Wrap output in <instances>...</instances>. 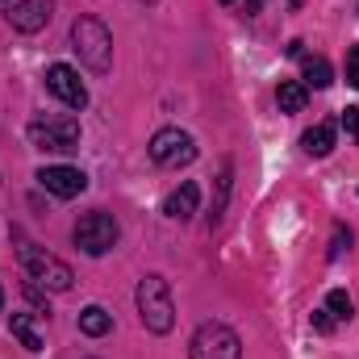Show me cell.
<instances>
[{"instance_id": "6da1fadb", "label": "cell", "mask_w": 359, "mask_h": 359, "mask_svg": "<svg viewBox=\"0 0 359 359\" xmlns=\"http://www.w3.org/2000/svg\"><path fill=\"white\" fill-rule=\"evenodd\" d=\"M138 318L151 334H168L176 326V301L163 276H142L138 284Z\"/></svg>"}, {"instance_id": "7a4b0ae2", "label": "cell", "mask_w": 359, "mask_h": 359, "mask_svg": "<svg viewBox=\"0 0 359 359\" xmlns=\"http://www.w3.org/2000/svg\"><path fill=\"white\" fill-rule=\"evenodd\" d=\"M72 46H76V55H80V63L96 72V76H104L109 67H113V34L96 21V17H80L76 25H72Z\"/></svg>"}, {"instance_id": "3957f363", "label": "cell", "mask_w": 359, "mask_h": 359, "mask_svg": "<svg viewBox=\"0 0 359 359\" xmlns=\"http://www.w3.org/2000/svg\"><path fill=\"white\" fill-rule=\"evenodd\" d=\"M17 255H21V268L29 271V280L38 284V288H46V292H67L72 288V268L59 259V255H50V251H42L38 243H25L21 238V247H17Z\"/></svg>"}, {"instance_id": "277c9868", "label": "cell", "mask_w": 359, "mask_h": 359, "mask_svg": "<svg viewBox=\"0 0 359 359\" xmlns=\"http://www.w3.org/2000/svg\"><path fill=\"white\" fill-rule=\"evenodd\" d=\"M25 134L38 151H55V155L80 151V121L76 117H34Z\"/></svg>"}, {"instance_id": "5b68a950", "label": "cell", "mask_w": 359, "mask_h": 359, "mask_svg": "<svg viewBox=\"0 0 359 359\" xmlns=\"http://www.w3.org/2000/svg\"><path fill=\"white\" fill-rule=\"evenodd\" d=\"M72 238H76V247H80L84 255H109V251L117 247V238H121V226H117V217L92 209V213H84V217L76 222Z\"/></svg>"}, {"instance_id": "8992f818", "label": "cell", "mask_w": 359, "mask_h": 359, "mask_svg": "<svg viewBox=\"0 0 359 359\" xmlns=\"http://www.w3.org/2000/svg\"><path fill=\"white\" fill-rule=\"evenodd\" d=\"M188 355L192 359H243V343L230 326L222 322H201L196 334L188 339Z\"/></svg>"}, {"instance_id": "52a82bcc", "label": "cell", "mask_w": 359, "mask_h": 359, "mask_svg": "<svg viewBox=\"0 0 359 359\" xmlns=\"http://www.w3.org/2000/svg\"><path fill=\"white\" fill-rule=\"evenodd\" d=\"M151 159H155L159 168H184V163L196 159V142H192L188 130L168 126V130H159V134L151 138Z\"/></svg>"}, {"instance_id": "ba28073f", "label": "cell", "mask_w": 359, "mask_h": 359, "mask_svg": "<svg viewBox=\"0 0 359 359\" xmlns=\"http://www.w3.org/2000/svg\"><path fill=\"white\" fill-rule=\"evenodd\" d=\"M46 88L55 92L67 109H84V104H88V88H84L80 72L67 67V63H50V67H46Z\"/></svg>"}, {"instance_id": "9c48e42d", "label": "cell", "mask_w": 359, "mask_h": 359, "mask_svg": "<svg viewBox=\"0 0 359 359\" xmlns=\"http://www.w3.org/2000/svg\"><path fill=\"white\" fill-rule=\"evenodd\" d=\"M38 184L46 188V192H55V196H63V201H72V196H80L84 188H88V176L80 172V168H42L38 172Z\"/></svg>"}, {"instance_id": "30bf717a", "label": "cell", "mask_w": 359, "mask_h": 359, "mask_svg": "<svg viewBox=\"0 0 359 359\" xmlns=\"http://www.w3.org/2000/svg\"><path fill=\"white\" fill-rule=\"evenodd\" d=\"M50 13H55L50 0H17L13 13H8V21H13L17 34H38V29H46Z\"/></svg>"}, {"instance_id": "8fae6325", "label": "cell", "mask_w": 359, "mask_h": 359, "mask_svg": "<svg viewBox=\"0 0 359 359\" xmlns=\"http://www.w3.org/2000/svg\"><path fill=\"white\" fill-rule=\"evenodd\" d=\"M196 201H201V188L192 184V180H184L180 188L168 192V201H163V213L172 217V222H188L192 213H196Z\"/></svg>"}, {"instance_id": "7c38bea8", "label": "cell", "mask_w": 359, "mask_h": 359, "mask_svg": "<svg viewBox=\"0 0 359 359\" xmlns=\"http://www.w3.org/2000/svg\"><path fill=\"white\" fill-rule=\"evenodd\" d=\"M301 147H305V155H313V159H326V155L334 151V121H318L313 130H305Z\"/></svg>"}, {"instance_id": "4fadbf2b", "label": "cell", "mask_w": 359, "mask_h": 359, "mask_svg": "<svg viewBox=\"0 0 359 359\" xmlns=\"http://www.w3.org/2000/svg\"><path fill=\"white\" fill-rule=\"evenodd\" d=\"M8 330H13V339H17L25 351H42V334H38V326L29 322V313H13V318H8Z\"/></svg>"}, {"instance_id": "5bb4252c", "label": "cell", "mask_w": 359, "mask_h": 359, "mask_svg": "<svg viewBox=\"0 0 359 359\" xmlns=\"http://www.w3.org/2000/svg\"><path fill=\"white\" fill-rule=\"evenodd\" d=\"M301 67H305V88H330L334 72H330V63H326L322 55H305Z\"/></svg>"}, {"instance_id": "9a60e30c", "label": "cell", "mask_w": 359, "mask_h": 359, "mask_svg": "<svg viewBox=\"0 0 359 359\" xmlns=\"http://www.w3.org/2000/svg\"><path fill=\"white\" fill-rule=\"evenodd\" d=\"M276 100H280V113H301L305 100H309V92H305V84H297V80H280Z\"/></svg>"}, {"instance_id": "2e32d148", "label": "cell", "mask_w": 359, "mask_h": 359, "mask_svg": "<svg viewBox=\"0 0 359 359\" xmlns=\"http://www.w3.org/2000/svg\"><path fill=\"white\" fill-rule=\"evenodd\" d=\"M80 330H84L88 339H100V334H109V330H113V318H109L100 305H88V309L80 313Z\"/></svg>"}, {"instance_id": "e0dca14e", "label": "cell", "mask_w": 359, "mask_h": 359, "mask_svg": "<svg viewBox=\"0 0 359 359\" xmlns=\"http://www.w3.org/2000/svg\"><path fill=\"white\" fill-rule=\"evenodd\" d=\"M230 176H234V168H230V159H222V172H217V196H213V213H209V222H213V226H217V222H222V213H226Z\"/></svg>"}, {"instance_id": "ac0fdd59", "label": "cell", "mask_w": 359, "mask_h": 359, "mask_svg": "<svg viewBox=\"0 0 359 359\" xmlns=\"http://www.w3.org/2000/svg\"><path fill=\"white\" fill-rule=\"evenodd\" d=\"M326 313H330V318H339V322H351L355 305H351V297H347L343 288H334V292L326 297Z\"/></svg>"}, {"instance_id": "d6986e66", "label": "cell", "mask_w": 359, "mask_h": 359, "mask_svg": "<svg viewBox=\"0 0 359 359\" xmlns=\"http://www.w3.org/2000/svg\"><path fill=\"white\" fill-rule=\"evenodd\" d=\"M343 251H351V230H347V226H334V238H330V259H339Z\"/></svg>"}, {"instance_id": "ffe728a7", "label": "cell", "mask_w": 359, "mask_h": 359, "mask_svg": "<svg viewBox=\"0 0 359 359\" xmlns=\"http://www.w3.org/2000/svg\"><path fill=\"white\" fill-rule=\"evenodd\" d=\"M343 130L359 142V109H355V104H351V109H343Z\"/></svg>"}, {"instance_id": "44dd1931", "label": "cell", "mask_w": 359, "mask_h": 359, "mask_svg": "<svg viewBox=\"0 0 359 359\" xmlns=\"http://www.w3.org/2000/svg\"><path fill=\"white\" fill-rule=\"evenodd\" d=\"M347 84H355L359 88V46L347 55Z\"/></svg>"}, {"instance_id": "7402d4cb", "label": "cell", "mask_w": 359, "mask_h": 359, "mask_svg": "<svg viewBox=\"0 0 359 359\" xmlns=\"http://www.w3.org/2000/svg\"><path fill=\"white\" fill-rule=\"evenodd\" d=\"M313 326H318V330H322V334H326V330H330V326H334V318H330V313H326V309H318V313H313Z\"/></svg>"}, {"instance_id": "603a6c76", "label": "cell", "mask_w": 359, "mask_h": 359, "mask_svg": "<svg viewBox=\"0 0 359 359\" xmlns=\"http://www.w3.org/2000/svg\"><path fill=\"white\" fill-rule=\"evenodd\" d=\"M259 4H264V0H247V13L255 17V13H259Z\"/></svg>"}, {"instance_id": "cb8c5ba5", "label": "cell", "mask_w": 359, "mask_h": 359, "mask_svg": "<svg viewBox=\"0 0 359 359\" xmlns=\"http://www.w3.org/2000/svg\"><path fill=\"white\" fill-rule=\"evenodd\" d=\"M222 4H234V0H222Z\"/></svg>"}, {"instance_id": "d4e9b609", "label": "cell", "mask_w": 359, "mask_h": 359, "mask_svg": "<svg viewBox=\"0 0 359 359\" xmlns=\"http://www.w3.org/2000/svg\"><path fill=\"white\" fill-rule=\"evenodd\" d=\"M0 305H4V292H0Z\"/></svg>"}, {"instance_id": "484cf974", "label": "cell", "mask_w": 359, "mask_h": 359, "mask_svg": "<svg viewBox=\"0 0 359 359\" xmlns=\"http://www.w3.org/2000/svg\"><path fill=\"white\" fill-rule=\"evenodd\" d=\"M142 4H155V0H142Z\"/></svg>"}, {"instance_id": "4316f807", "label": "cell", "mask_w": 359, "mask_h": 359, "mask_svg": "<svg viewBox=\"0 0 359 359\" xmlns=\"http://www.w3.org/2000/svg\"><path fill=\"white\" fill-rule=\"evenodd\" d=\"M88 359H96V355H88Z\"/></svg>"}]
</instances>
